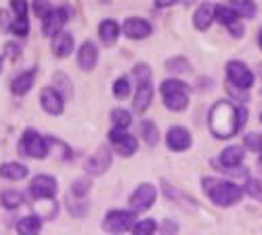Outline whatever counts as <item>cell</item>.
Segmentation results:
<instances>
[{"label":"cell","instance_id":"obj_1","mask_svg":"<svg viewBox=\"0 0 262 235\" xmlns=\"http://www.w3.org/2000/svg\"><path fill=\"white\" fill-rule=\"evenodd\" d=\"M246 120H248V110L246 108H237V105H233L227 99L216 101L210 108V114H208L210 133L216 139L235 137L246 126Z\"/></svg>","mask_w":262,"mask_h":235},{"label":"cell","instance_id":"obj_2","mask_svg":"<svg viewBox=\"0 0 262 235\" xmlns=\"http://www.w3.org/2000/svg\"><path fill=\"white\" fill-rule=\"evenodd\" d=\"M202 187H204V194L221 208H231V206L239 204V200L244 198V187H239L233 181L216 179V177H204Z\"/></svg>","mask_w":262,"mask_h":235},{"label":"cell","instance_id":"obj_3","mask_svg":"<svg viewBox=\"0 0 262 235\" xmlns=\"http://www.w3.org/2000/svg\"><path fill=\"white\" fill-rule=\"evenodd\" d=\"M164 105L170 112H185L189 108V99H191V91L185 82L177 80V78H170L164 80L162 87H160Z\"/></svg>","mask_w":262,"mask_h":235},{"label":"cell","instance_id":"obj_4","mask_svg":"<svg viewBox=\"0 0 262 235\" xmlns=\"http://www.w3.org/2000/svg\"><path fill=\"white\" fill-rule=\"evenodd\" d=\"M19 149L24 156H30L34 160H45L49 154V141L38 131H34V128H26L21 143H19Z\"/></svg>","mask_w":262,"mask_h":235},{"label":"cell","instance_id":"obj_5","mask_svg":"<svg viewBox=\"0 0 262 235\" xmlns=\"http://www.w3.org/2000/svg\"><path fill=\"white\" fill-rule=\"evenodd\" d=\"M135 212L133 210H112L103 219V229L112 235H122L126 231H133L135 227Z\"/></svg>","mask_w":262,"mask_h":235},{"label":"cell","instance_id":"obj_6","mask_svg":"<svg viewBox=\"0 0 262 235\" xmlns=\"http://www.w3.org/2000/svg\"><path fill=\"white\" fill-rule=\"evenodd\" d=\"M227 78L229 84H233L239 91H248L254 84V74L244 61H229L227 63Z\"/></svg>","mask_w":262,"mask_h":235},{"label":"cell","instance_id":"obj_7","mask_svg":"<svg viewBox=\"0 0 262 235\" xmlns=\"http://www.w3.org/2000/svg\"><path fill=\"white\" fill-rule=\"evenodd\" d=\"M156 198H158V191H156V187L151 185V183H143V185H139L133 194H130V210L135 212H145V210H149L151 206L156 204Z\"/></svg>","mask_w":262,"mask_h":235},{"label":"cell","instance_id":"obj_8","mask_svg":"<svg viewBox=\"0 0 262 235\" xmlns=\"http://www.w3.org/2000/svg\"><path fill=\"white\" fill-rule=\"evenodd\" d=\"M109 143H112V147L116 149V154H120L122 158L135 156L137 149H139L137 137H133L126 131H118V128H112V131H109Z\"/></svg>","mask_w":262,"mask_h":235},{"label":"cell","instance_id":"obj_9","mask_svg":"<svg viewBox=\"0 0 262 235\" xmlns=\"http://www.w3.org/2000/svg\"><path fill=\"white\" fill-rule=\"evenodd\" d=\"M59 191L55 177L51 175H38L30 181V196L34 200H53Z\"/></svg>","mask_w":262,"mask_h":235},{"label":"cell","instance_id":"obj_10","mask_svg":"<svg viewBox=\"0 0 262 235\" xmlns=\"http://www.w3.org/2000/svg\"><path fill=\"white\" fill-rule=\"evenodd\" d=\"M124 34L130 38V40H145L154 34V26L149 24L147 19H141V17H130L124 21L122 26Z\"/></svg>","mask_w":262,"mask_h":235},{"label":"cell","instance_id":"obj_11","mask_svg":"<svg viewBox=\"0 0 262 235\" xmlns=\"http://www.w3.org/2000/svg\"><path fill=\"white\" fill-rule=\"evenodd\" d=\"M166 145L172 149V152H187V149L193 145L191 133L183 126H172L166 135Z\"/></svg>","mask_w":262,"mask_h":235},{"label":"cell","instance_id":"obj_12","mask_svg":"<svg viewBox=\"0 0 262 235\" xmlns=\"http://www.w3.org/2000/svg\"><path fill=\"white\" fill-rule=\"evenodd\" d=\"M151 101H154V87H151V80L137 82V91H135V99H133V110L137 114H145L149 110Z\"/></svg>","mask_w":262,"mask_h":235},{"label":"cell","instance_id":"obj_13","mask_svg":"<svg viewBox=\"0 0 262 235\" xmlns=\"http://www.w3.org/2000/svg\"><path fill=\"white\" fill-rule=\"evenodd\" d=\"M68 17H70V11H68V9H65V7H57V9L49 15L47 21H42V34H45L47 38H49V36H51V38L59 36L63 24L68 21Z\"/></svg>","mask_w":262,"mask_h":235},{"label":"cell","instance_id":"obj_14","mask_svg":"<svg viewBox=\"0 0 262 235\" xmlns=\"http://www.w3.org/2000/svg\"><path fill=\"white\" fill-rule=\"evenodd\" d=\"M40 103H42V110H45L47 114H51V116L63 114V108H65L63 97H61L59 91L53 89V87L42 89V93H40Z\"/></svg>","mask_w":262,"mask_h":235},{"label":"cell","instance_id":"obj_15","mask_svg":"<svg viewBox=\"0 0 262 235\" xmlns=\"http://www.w3.org/2000/svg\"><path fill=\"white\" fill-rule=\"evenodd\" d=\"M112 152H109L107 147H99L97 152L89 158V162H86V170H89V175H103L109 170V166H112Z\"/></svg>","mask_w":262,"mask_h":235},{"label":"cell","instance_id":"obj_16","mask_svg":"<svg viewBox=\"0 0 262 235\" xmlns=\"http://www.w3.org/2000/svg\"><path fill=\"white\" fill-rule=\"evenodd\" d=\"M97 63H99L97 47L93 45V42H84V45L80 47V51H78V66H80V70L93 72L97 68Z\"/></svg>","mask_w":262,"mask_h":235},{"label":"cell","instance_id":"obj_17","mask_svg":"<svg viewBox=\"0 0 262 235\" xmlns=\"http://www.w3.org/2000/svg\"><path fill=\"white\" fill-rule=\"evenodd\" d=\"M244 147H239V145H231V147H227L225 152L218 156V164H221L227 173L229 170H235V168H239L242 166V162H244Z\"/></svg>","mask_w":262,"mask_h":235},{"label":"cell","instance_id":"obj_18","mask_svg":"<svg viewBox=\"0 0 262 235\" xmlns=\"http://www.w3.org/2000/svg\"><path fill=\"white\" fill-rule=\"evenodd\" d=\"M53 53L59 59H68L74 53V36L68 32H61L59 36L53 38Z\"/></svg>","mask_w":262,"mask_h":235},{"label":"cell","instance_id":"obj_19","mask_svg":"<svg viewBox=\"0 0 262 235\" xmlns=\"http://www.w3.org/2000/svg\"><path fill=\"white\" fill-rule=\"evenodd\" d=\"M34 80H36V70H28L24 74H19L13 82H11V93L17 97H24L26 93H30V89L34 87Z\"/></svg>","mask_w":262,"mask_h":235},{"label":"cell","instance_id":"obj_20","mask_svg":"<svg viewBox=\"0 0 262 235\" xmlns=\"http://www.w3.org/2000/svg\"><path fill=\"white\" fill-rule=\"evenodd\" d=\"M120 26H118V21H114V19H105V21H101V26H99V36H101V40H103V45H107V47H112V45H116L118 42V38H120Z\"/></svg>","mask_w":262,"mask_h":235},{"label":"cell","instance_id":"obj_21","mask_svg":"<svg viewBox=\"0 0 262 235\" xmlns=\"http://www.w3.org/2000/svg\"><path fill=\"white\" fill-rule=\"evenodd\" d=\"M0 177L7 181H21L28 177V168L19 162H5L0 164Z\"/></svg>","mask_w":262,"mask_h":235},{"label":"cell","instance_id":"obj_22","mask_svg":"<svg viewBox=\"0 0 262 235\" xmlns=\"http://www.w3.org/2000/svg\"><path fill=\"white\" fill-rule=\"evenodd\" d=\"M40 231H42V217H38V215L24 217L17 223L19 235H40Z\"/></svg>","mask_w":262,"mask_h":235},{"label":"cell","instance_id":"obj_23","mask_svg":"<svg viewBox=\"0 0 262 235\" xmlns=\"http://www.w3.org/2000/svg\"><path fill=\"white\" fill-rule=\"evenodd\" d=\"M212 21H214V7L212 5H202L193 15V26L202 32L212 26Z\"/></svg>","mask_w":262,"mask_h":235},{"label":"cell","instance_id":"obj_24","mask_svg":"<svg viewBox=\"0 0 262 235\" xmlns=\"http://www.w3.org/2000/svg\"><path fill=\"white\" fill-rule=\"evenodd\" d=\"M214 19L218 21V24L227 26V28H231L233 24H237V21H242V19H239V15L231 7H225V5L214 7Z\"/></svg>","mask_w":262,"mask_h":235},{"label":"cell","instance_id":"obj_25","mask_svg":"<svg viewBox=\"0 0 262 235\" xmlns=\"http://www.w3.org/2000/svg\"><path fill=\"white\" fill-rule=\"evenodd\" d=\"M0 204H3L7 210H17V208L24 206V196L15 189H7L0 194Z\"/></svg>","mask_w":262,"mask_h":235},{"label":"cell","instance_id":"obj_26","mask_svg":"<svg viewBox=\"0 0 262 235\" xmlns=\"http://www.w3.org/2000/svg\"><path fill=\"white\" fill-rule=\"evenodd\" d=\"M141 137L145 139V143L147 145H158V141H160V133H158V126L151 122V120H145L143 124H141Z\"/></svg>","mask_w":262,"mask_h":235},{"label":"cell","instance_id":"obj_27","mask_svg":"<svg viewBox=\"0 0 262 235\" xmlns=\"http://www.w3.org/2000/svg\"><path fill=\"white\" fill-rule=\"evenodd\" d=\"M231 9L239 15V19H252L256 15V5L250 3V0H235V3L231 5Z\"/></svg>","mask_w":262,"mask_h":235},{"label":"cell","instance_id":"obj_28","mask_svg":"<svg viewBox=\"0 0 262 235\" xmlns=\"http://www.w3.org/2000/svg\"><path fill=\"white\" fill-rule=\"evenodd\" d=\"M112 122H114V128H118V131H126V128L133 124V116H130V112H126L122 108H116L112 112Z\"/></svg>","mask_w":262,"mask_h":235},{"label":"cell","instance_id":"obj_29","mask_svg":"<svg viewBox=\"0 0 262 235\" xmlns=\"http://www.w3.org/2000/svg\"><path fill=\"white\" fill-rule=\"evenodd\" d=\"M158 231V223L154 219H143V221H137L130 235H154Z\"/></svg>","mask_w":262,"mask_h":235},{"label":"cell","instance_id":"obj_30","mask_svg":"<svg viewBox=\"0 0 262 235\" xmlns=\"http://www.w3.org/2000/svg\"><path fill=\"white\" fill-rule=\"evenodd\" d=\"M166 70L172 74H187V72H191V63L183 57H174V59L166 61Z\"/></svg>","mask_w":262,"mask_h":235},{"label":"cell","instance_id":"obj_31","mask_svg":"<svg viewBox=\"0 0 262 235\" xmlns=\"http://www.w3.org/2000/svg\"><path fill=\"white\" fill-rule=\"evenodd\" d=\"M244 194L250 196L252 200L262 202V179H248V183L244 187Z\"/></svg>","mask_w":262,"mask_h":235},{"label":"cell","instance_id":"obj_32","mask_svg":"<svg viewBox=\"0 0 262 235\" xmlns=\"http://www.w3.org/2000/svg\"><path fill=\"white\" fill-rule=\"evenodd\" d=\"M112 93H114L116 99H126V97L130 95V80H128V78H118V80L114 82Z\"/></svg>","mask_w":262,"mask_h":235},{"label":"cell","instance_id":"obj_33","mask_svg":"<svg viewBox=\"0 0 262 235\" xmlns=\"http://www.w3.org/2000/svg\"><path fill=\"white\" fill-rule=\"evenodd\" d=\"M15 36H28V32H30V24H28V19H13L11 21V28H9Z\"/></svg>","mask_w":262,"mask_h":235},{"label":"cell","instance_id":"obj_34","mask_svg":"<svg viewBox=\"0 0 262 235\" xmlns=\"http://www.w3.org/2000/svg\"><path fill=\"white\" fill-rule=\"evenodd\" d=\"M89 189H91V179H78L72 185V194L78 196V198H82V196L89 194Z\"/></svg>","mask_w":262,"mask_h":235},{"label":"cell","instance_id":"obj_35","mask_svg":"<svg viewBox=\"0 0 262 235\" xmlns=\"http://www.w3.org/2000/svg\"><path fill=\"white\" fill-rule=\"evenodd\" d=\"M55 9L49 5V3H42V0H38V3H34V13L38 15V19H42V21H47L49 19V15L53 13Z\"/></svg>","mask_w":262,"mask_h":235},{"label":"cell","instance_id":"obj_36","mask_svg":"<svg viewBox=\"0 0 262 235\" xmlns=\"http://www.w3.org/2000/svg\"><path fill=\"white\" fill-rule=\"evenodd\" d=\"M5 55H7V59L9 61H19V57H21V47L19 45H15V42H7L5 45Z\"/></svg>","mask_w":262,"mask_h":235},{"label":"cell","instance_id":"obj_37","mask_svg":"<svg viewBox=\"0 0 262 235\" xmlns=\"http://www.w3.org/2000/svg\"><path fill=\"white\" fill-rule=\"evenodd\" d=\"M246 147L254 149V152H262V135H256V133L246 135Z\"/></svg>","mask_w":262,"mask_h":235},{"label":"cell","instance_id":"obj_38","mask_svg":"<svg viewBox=\"0 0 262 235\" xmlns=\"http://www.w3.org/2000/svg\"><path fill=\"white\" fill-rule=\"evenodd\" d=\"M11 9L17 13V19H28V3L26 0H13Z\"/></svg>","mask_w":262,"mask_h":235},{"label":"cell","instance_id":"obj_39","mask_svg":"<svg viewBox=\"0 0 262 235\" xmlns=\"http://www.w3.org/2000/svg\"><path fill=\"white\" fill-rule=\"evenodd\" d=\"M179 233V225L174 219H166L162 225V235H177Z\"/></svg>","mask_w":262,"mask_h":235},{"label":"cell","instance_id":"obj_40","mask_svg":"<svg viewBox=\"0 0 262 235\" xmlns=\"http://www.w3.org/2000/svg\"><path fill=\"white\" fill-rule=\"evenodd\" d=\"M229 32H231L233 38H242L246 30H244V24H242V21H237V24H233V26L229 28Z\"/></svg>","mask_w":262,"mask_h":235},{"label":"cell","instance_id":"obj_41","mask_svg":"<svg viewBox=\"0 0 262 235\" xmlns=\"http://www.w3.org/2000/svg\"><path fill=\"white\" fill-rule=\"evenodd\" d=\"M0 26H3L5 30L11 28V26H9V13H7V11H0Z\"/></svg>","mask_w":262,"mask_h":235},{"label":"cell","instance_id":"obj_42","mask_svg":"<svg viewBox=\"0 0 262 235\" xmlns=\"http://www.w3.org/2000/svg\"><path fill=\"white\" fill-rule=\"evenodd\" d=\"M258 166H260V170H262V154H260V158H258Z\"/></svg>","mask_w":262,"mask_h":235},{"label":"cell","instance_id":"obj_43","mask_svg":"<svg viewBox=\"0 0 262 235\" xmlns=\"http://www.w3.org/2000/svg\"><path fill=\"white\" fill-rule=\"evenodd\" d=\"M258 42H260V49H262V32H260V38H258Z\"/></svg>","mask_w":262,"mask_h":235},{"label":"cell","instance_id":"obj_44","mask_svg":"<svg viewBox=\"0 0 262 235\" xmlns=\"http://www.w3.org/2000/svg\"><path fill=\"white\" fill-rule=\"evenodd\" d=\"M0 72H3V59H0Z\"/></svg>","mask_w":262,"mask_h":235},{"label":"cell","instance_id":"obj_45","mask_svg":"<svg viewBox=\"0 0 262 235\" xmlns=\"http://www.w3.org/2000/svg\"><path fill=\"white\" fill-rule=\"evenodd\" d=\"M260 120H262V114H260Z\"/></svg>","mask_w":262,"mask_h":235}]
</instances>
